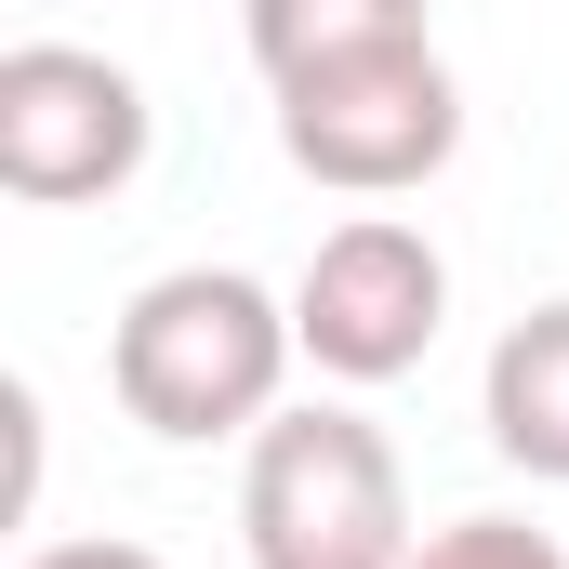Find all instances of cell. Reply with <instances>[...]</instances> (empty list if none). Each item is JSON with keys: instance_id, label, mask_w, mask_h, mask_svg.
Returning a JSON list of instances; mask_svg holds the SVG:
<instances>
[{"instance_id": "3", "label": "cell", "mask_w": 569, "mask_h": 569, "mask_svg": "<svg viewBox=\"0 0 569 569\" xmlns=\"http://www.w3.org/2000/svg\"><path fill=\"white\" fill-rule=\"evenodd\" d=\"M463 146V80L437 40H385V53H331L279 80V159L331 199H411Z\"/></svg>"}, {"instance_id": "2", "label": "cell", "mask_w": 569, "mask_h": 569, "mask_svg": "<svg viewBox=\"0 0 569 569\" xmlns=\"http://www.w3.org/2000/svg\"><path fill=\"white\" fill-rule=\"evenodd\" d=\"M411 477L371 411L305 398L239 463V557L252 569H411Z\"/></svg>"}, {"instance_id": "9", "label": "cell", "mask_w": 569, "mask_h": 569, "mask_svg": "<svg viewBox=\"0 0 569 569\" xmlns=\"http://www.w3.org/2000/svg\"><path fill=\"white\" fill-rule=\"evenodd\" d=\"M27 569H172V557H146V543H40Z\"/></svg>"}, {"instance_id": "4", "label": "cell", "mask_w": 569, "mask_h": 569, "mask_svg": "<svg viewBox=\"0 0 569 569\" xmlns=\"http://www.w3.org/2000/svg\"><path fill=\"white\" fill-rule=\"evenodd\" d=\"M146 80L80 53V40H13L0 53V186L27 212H80V199H120L146 172Z\"/></svg>"}, {"instance_id": "6", "label": "cell", "mask_w": 569, "mask_h": 569, "mask_svg": "<svg viewBox=\"0 0 569 569\" xmlns=\"http://www.w3.org/2000/svg\"><path fill=\"white\" fill-rule=\"evenodd\" d=\"M477 425L517 477L569 490V305H530L503 345H490V385H477Z\"/></svg>"}, {"instance_id": "1", "label": "cell", "mask_w": 569, "mask_h": 569, "mask_svg": "<svg viewBox=\"0 0 569 569\" xmlns=\"http://www.w3.org/2000/svg\"><path fill=\"white\" fill-rule=\"evenodd\" d=\"M291 358H305V331H291V305L252 279V266H172V279H146L133 305H120V331H107L120 411H133L146 437H172V450L266 437Z\"/></svg>"}, {"instance_id": "7", "label": "cell", "mask_w": 569, "mask_h": 569, "mask_svg": "<svg viewBox=\"0 0 569 569\" xmlns=\"http://www.w3.org/2000/svg\"><path fill=\"white\" fill-rule=\"evenodd\" d=\"M239 27H252V67H266V93H279L305 67H331V53L425 40V0H239Z\"/></svg>"}, {"instance_id": "8", "label": "cell", "mask_w": 569, "mask_h": 569, "mask_svg": "<svg viewBox=\"0 0 569 569\" xmlns=\"http://www.w3.org/2000/svg\"><path fill=\"white\" fill-rule=\"evenodd\" d=\"M411 569H569L557 530H530V517H450L411 543Z\"/></svg>"}, {"instance_id": "5", "label": "cell", "mask_w": 569, "mask_h": 569, "mask_svg": "<svg viewBox=\"0 0 569 569\" xmlns=\"http://www.w3.org/2000/svg\"><path fill=\"white\" fill-rule=\"evenodd\" d=\"M437 318H450V266H437V239L411 212H345V226L305 252V279H291V331H305V358H318L331 385H398V371H425Z\"/></svg>"}]
</instances>
